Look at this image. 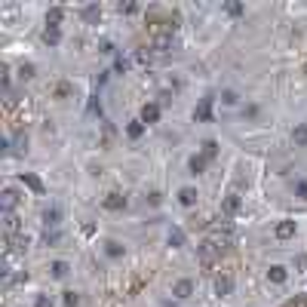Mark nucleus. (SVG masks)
<instances>
[{"label": "nucleus", "instance_id": "obj_18", "mask_svg": "<svg viewBox=\"0 0 307 307\" xmlns=\"http://www.w3.org/2000/svg\"><path fill=\"white\" fill-rule=\"evenodd\" d=\"M16 203H19V194H16V190H4V212H13L16 209Z\"/></svg>", "mask_w": 307, "mask_h": 307}, {"label": "nucleus", "instance_id": "obj_30", "mask_svg": "<svg viewBox=\"0 0 307 307\" xmlns=\"http://www.w3.org/2000/svg\"><path fill=\"white\" fill-rule=\"evenodd\" d=\"M80 304V295L77 292H65V307H77Z\"/></svg>", "mask_w": 307, "mask_h": 307}, {"label": "nucleus", "instance_id": "obj_16", "mask_svg": "<svg viewBox=\"0 0 307 307\" xmlns=\"http://www.w3.org/2000/svg\"><path fill=\"white\" fill-rule=\"evenodd\" d=\"M292 141H295L298 147H307V123H298V126L292 129Z\"/></svg>", "mask_w": 307, "mask_h": 307}, {"label": "nucleus", "instance_id": "obj_9", "mask_svg": "<svg viewBox=\"0 0 307 307\" xmlns=\"http://www.w3.org/2000/svg\"><path fill=\"white\" fill-rule=\"evenodd\" d=\"M172 295H175V298H181V301H184V298H190V295H194V283H190V280H178V283H175V289H172Z\"/></svg>", "mask_w": 307, "mask_h": 307}, {"label": "nucleus", "instance_id": "obj_34", "mask_svg": "<svg viewBox=\"0 0 307 307\" xmlns=\"http://www.w3.org/2000/svg\"><path fill=\"white\" fill-rule=\"evenodd\" d=\"M34 307H53V298H49V295H37Z\"/></svg>", "mask_w": 307, "mask_h": 307}, {"label": "nucleus", "instance_id": "obj_19", "mask_svg": "<svg viewBox=\"0 0 307 307\" xmlns=\"http://www.w3.org/2000/svg\"><path fill=\"white\" fill-rule=\"evenodd\" d=\"M240 209V194H227V200H224V215H234Z\"/></svg>", "mask_w": 307, "mask_h": 307}, {"label": "nucleus", "instance_id": "obj_2", "mask_svg": "<svg viewBox=\"0 0 307 307\" xmlns=\"http://www.w3.org/2000/svg\"><path fill=\"white\" fill-rule=\"evenodd\" d=\"M212 101H215V95L209 92V95L197 105V111H194V120H197V123H209V120H212Z\"/></svg>", "mask_w": 307, "mask_h": 307}, {"label": "nucleus", "instance_id": "obj_23", "mask_svg": "<svg viewBox=\"0 0 307 307\" xmlns=\"http://www.w3.org/2000/svg\"><path fill=\"white\" fill-rule=\"evenodd\" d=\"M187 169H190V175H200V172L206 169V157H190Z\"/></svg>", "mask_w": 307, "mask_h": 307}, {"label": "nucleus", "instance_id": "obj_26", "mask_svg": "<svg viewBox=\"0 0 307 307\" xmlns=\"http://www.w3.org/2000/svg\"><path fill=\"white\" fill-rule=\"evenodd\" d=\"M237 101H240L237 89H224V92H221V105H237Z\"/></svg>", "mask_w": 307, "mask_h": 307}, {"label": "nucleus", "instance_id": "obj_22", "mask_svg": "<svg viewBox=\"0 0 307 307\" xmlns=\"http://www.w3.org/2000/svg\"><path fill=\"white\" fill-rule=\"evenodd\" d=\"M169 246H172V249H181V246H184V230H178V227L169 230Z\"/></svg>", "mask_w": 307, "mask_h": 307}, {"label": "nucleus", "instance_id": "obj_6", "mask_svg": "<svg viewBox=\"0 0 307 307\" xmlns=\"http://www.w3.org/2000/svg\"><path fill=\"white\" fill-rule=\"evenodd\" d=\"M19 215L16 212H4V230H7V237H19Z\"/></svg>", "mask_w": 307, "mask_h": 307}, {"label": "nucleus", "instance_id": "obj_13", "mask_svg": "<svg viewBox=\"0 0 307 307\" xmlns=\"http://www.w3.org/2000/svg\"><path fill=\"white\" fill-rule=\"evenodd\" d=\"M22 181H25V184H28V187L34 190V194H43V181L37 178L34 172H22Z\"/></svg>", "mask_w": 307, "mask_h": 307}, {"label": "nucleus", "instance_id": "obj_32", "mask_svg": "<svg viewBox=\"0 0 307 307\" xmlns=\"http://www.w3.org/2000/svg\"><path fill=\"white\" fill-rule=\"evenodd\" d=\"M19 77H22V80H31V77H34V65H22L19 68Z\"/></svg>", "mask_w": 307, "mask_h": 307}, {"label": "nucleus", "instance_id": "obj_14", "mask_svg": "<svg viewBox=\"0 0 307 307\" xmlns=\"http://www.w3.org/2000/svg\"><path fill=\"white\" fill-rule=\"evenodd\" d=\"M274 234H277L280 240H289V237H295V221H280Z\"/></svg>", "mask_w": 307, "mask_h": 307}, {"label": "nucleus", "instance_id": "obj_15", "mask_svg": "<svg viewBox=\"0 0 307 307\" xmlns=\"http://www.w3.org/2000/svg\"><path fill=\"white\" fill-rule=\"evenodd\" d=\"M49 271H53L56 280H65V277L71 274V264H68V261H53V264H49Z\"/></svg>", "mask_w": 307, "mask_h": 307}, {"label": "nucleus", "instance_id": "obj_3", "mask_svg": "<svg viewBox=\"0 0 307 307\" xmlns=\"http://www.w3.org/2000/svg\"><path fill=\"white\" fill-rule=\"evenodd\" d=\"M101 206H105L108 212H120V209H126V197H123V194H117V190H111V194L101 200Z\"/></svg>", "mask_w": 307, "mask_h": 307}, {"label": "nucleus", "instance_id": "obj_4", "mask_svg": "<svg viewBox=\"0 0 307 307\" xmlns=\"http://www.w3.org/2000/svg\"><path fill=\"white\" fill-rule=\"evenodd\" d=\"M154 49H157V53L175 49V37H172V34H157V37H154Z\"/></svg>", "mask_w": 307, "mask_h": 307}, {"label": "nucleus", "instance_id": "obj_11", "mask_svg": "<svg viewBox=\"0 0 307 307\" xmlns=\"http://www.w3.org/2000/svg\"><path fill=\"white\" fill-rule=\"evenodd\" d=\"M230 289H234V280H230V277H215V295L218 298L230 295Z\"/></svg>", "mask_w": 307, "mask_h": 307}, {"label": "nucleus", "instance_id": "obj_20", "mask_svg": "<svg viewBox=\"0 0 307 307\" xmlns=\"http://www.w3.org/2000/svg\"><path fill=\"white\" fill-rule=\"evenodd\" d=\"M59 40H62V31H59V28H49V25H46V31H43V43L56 46Z\"/></svg>", "mask_w": 307, "mask_h": 307}, {"label": "nucleus", "instance_id": "obj_35", "mask_svg": "<svg viewBox=\"0 0 307 307\" xmlns=\"http://www.w3.org/2000/svg\"><path fill=\"white\" fill-rule=\"evenodd\" d=\"M283 307H307V298H292V301H286Z\"/></svg>", "mask_w": 307, "mask_h": 307}, {"label": "nucleus", "instance_id": "obj_29", "mask_svg": "<svg viewBox=\"0 0 307 307\" xmlns=\"http://www.w3.org/2000/svg\"><path fill=\"white\" fill-rule=\"evenodd\" d=\"M114 71H117V74H126V71H129V59H123V56H120L117 62H114Z\"/></svg>", "mask_w": 307, "mask_h": 307}, {"label": "nucleus", "instance_id": "obj_5", "mask_svg": "<svg viewBox=\"0 0 307 307\" xmlns=\"http://www.w3.org/2000/svg\"><path fill=\"white\" fill-rule=\"evenodd\" d=\"M267 280L280 286V283H286V280H289V271H286L283 264H271V267H267Z\"/></svg>", "mask_w": 307, "mask_h": 307}, {"label": "nucleus", "instance_id": "obj_37", "mask_svg": "<svg viewBox=\"0 0 307 307\" xmlns=\"http://www.w3.org/2000/svg\"><path fill=\"white\" fill-rule=\"evenodd\" d=\"M68 92H71V86H68V83H59V86H56V95H59V98H65Z\"/></svg>", "mask_w": 307, "mask_h": 307}, {"label": "nucleus", "instance_id": "obj_25", "mask_svg": "<svg viewBox=\"0 0 307 307\" xmlns=\"http://www.w3.org/2000/svg\"><path fill=\"white\" fill-rule=\"evenodd\" d=\"M215 154H218V141H212V138H206V141H203V157H206V160H212V157H215Z\"/></svg>", "mask_w": 307, "mask_h": 307}, {"label": "nucleus", "instance_id": "obj_24", "mask_svg": "<svg viewBox=\"0 0 307 307\" xmlns=\"http://www.w3.org/2000/svg\"><path fill=\"white\" fill-rule=\"evenodd\" d=\"M126 135H129V138H141V135H144V123H141V120H132V123L126 126Z\"/></svg>", "mask_w": 307, "mask_h": 307}, {"label": "nucleus", "instance_id": "obj_21", "mask_svg": "<svg viewBox=\"0 0 307 307\" xmlns=\"http://www.w3.org/2000/svg\"><path fill=\"white\" fill-rule=\"evenodd\" d=\"M105 255H111V258H120V255H123V243H117V240H108V243H105Z\"/></svg>", "mask_w": 307, "mask_h": 307}, {"label": "nucleus", "instance_id": "obj_10", "mask_svg": "<svg viewBox=\"0 0 307 307\" xmlns=\"http://www.w3.org/2000/svg\"><path fill=\"white\" fill-rule=\"evenodd\" d=\"M197 197H200L197 187H181V190H178V203H181V206H194Z\"/></svg>", "mask_w": 307, "mask_h": 307}, {"label": "nucleus", "instance_id": "obj_7", "mask_svg": "<svg viewBox=\"0 0 307 307\" xmlns=\"http://www.w3.org/2000/svg\"><path fill=\"white\" fill-rule=\"evenodd\" d=\"M157 120H160V105L147 101V105L141 108V123H157Z\"/></svg>", "mask_w": 307, "mask_h": 307}, {"label": "nucleus", "instance_id": "obj_36", "mask_svg": "<svg viewBox=\"0 0 307 307\" xmlns=\"http://www.w3.org/2000/svg\"><path fill=\"white\" fill-rule=\"evenodd\" d=\"M98 53H105V56L114 53V43H111V40H101V43H98Z\"/></svg>", "mask_w": 307, "mask_h": 307}, {"label": "nucleus", "instance_id": "obj_31", "mask_svg": "<svg viewBox=\"0 0 307 307\" xmlns=\"http://www.w3.org/2000/svg\"><path fill=\"white\" fill-rule=\"evenodd\" d=\"M295 197L298 200H307V181H298L295 184Z\"/></svg>", "mask_w": 307, "mask_h": 307}, {"label": "nucleus", "instance_id": "obj_1", "mask_svg": "<svg viewBox=\"0 0 307 307\" xmlns=\"http://www.w3.org/2000/svg\"><path fill=\"white\" fill-rule=\"evenodd\" d=\"M197 255H200V261H203V264H215V261H218V255H221V246H218L215 240H203V243L197 246Z\"/></svg>", "mask_w": 307, "mask_h": 307}, {"label": "nucleus", "instance_id": "obj_38", "mask_svg": "<svg viewBox=\"0 0 307 307\" xmlns=\"http://www.w3.org/2000/svg\"><path fill=\"white\" fill-rule=\"evenodd\" d=\"M117 10H120V13H126V16H129V13H135V10H138V7H135V4H120V7H117Z\"/></svg>", "mask_w": 307, "mask_h": 307}, {"label": "nucleus", "instance_id": "obj_27", "mask_svg": "<svg viewBox=\"0 0 307 307\" xmlns=\"http://www.w3.org/2000/svg\"><path fill=\"white\" fill-rule=\"evenodd\" d=\"M59 240H62V234H59V230H46V234H43V243H46V246H56Z\"/></svg>", "mask_w": 307, "mask_h": 307}, {"label": "nucleus", "instance_id": "obj_28", "mask_svg": "<svg viewBox=\"0 0 307 307\" xmlns=\"http://www.w3.org/2000/svg\"><path fill=\"white\" fill-rule=\"evenodd\" d=\"M16 150H19V154H25V150H28V135H25V132H19V135H16Z\"/></svg>", "mask_w": 307, "mask_h": 307}, {"label": "nucleus", "instance_id": "obj_33", "mask_svg": "<svg viewBox=\"0 0 307 307\" xmlns=\"http://www.w3.org/2000/svg\"><path fill=\"white\" fill-rule=\"evenodd\" d=\"M224 10H227L230 16H243V4H224Z\"/></svg>", "mask_w": 307, "mask_h": 307}, {"label": "nucleus", "instance_id": "obj_17", "mask_svg": "<svg viewBox=\"0 0 307 307\" xmlns=\"http://www.w3.org/2000/svg\"><path fill=\"white\" fill-rule=\"evenodd\" d=\"M62 19H65V10H62V7H53V10L46 13V25H49V28H59Z\"/></svg>", "mask_w": 307, "mask_h": 307}, {"label": "nucleus", "instance_id": "obj_12", "mask_svg": "<svg viewBox=\"0 0 307 307\" xmlns=\"http://www.w3.org/2000/svg\"><path fill=\"white\" fill-rule=\"evenodd\" d=\"M83 19H86L89 25H98V22H101V7H98V4L83 7Z\"/></svg>", "mask_w": 307, "mask_h": 307}, {"label": "nucleus", "instance_id": "obj_8", "mask_svg": "<svg viewBox=\"0 0 307 307\" xmlns=\"http://www.w3.org/2000/svg\"><path fill=\"white\" fill-rule=\"evenodd\" d=\"M59 221H62V212H59L56 206L43 209V227H46V230H56V227H59Z\"/></svg>", "mask_w": 307, "mask_h": 307}]
</instances>
